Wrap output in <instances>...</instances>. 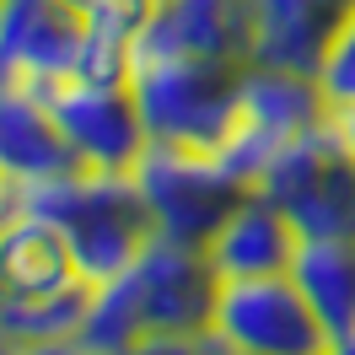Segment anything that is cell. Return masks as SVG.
<instances>
[{"mask_svg":"<svg viewBox=\"0 0 355 355\" xmlns=\"http://www.w3.org/2000/svg\"><path fill=\"white\" fill-rule=\"evenodd\" d=\"M296 248H302V232L291 226V216L269 194L248 189V200L210 237L205 259L216 264L221 280H248V275H286L296 264Z\"/></svg>","mask_w":355,"mask_h":355,"instance_id":"13","label":"cell"},{"mask_svg":"<svg viewBox=\"0 0 355 355\" xmlns=\"http://www.w3.org/2000/svg\"><path fill=\"white\" fill-rule=\"evenodd\" d=\"M135 54H205L253 65V11L248 0H156Z\"/></svg>","mask_w":355,"mask_h":355,"instance_id":"11","label":"cell"},{"mask_svg":"<svg viewBox=\"0 0 355 355\" xmlns=\"http://www.w3.org/2000/svg\"><path fill=\"white\" fill-rule=\"evenodd\" d=\"M70 11L81 17L92 38H103V44H130L140 38V27L151 22L156 0H65Z\"/></svg>","mask_w":355,"mask_h":355,"instance_id":"17","label":"cell"},{"mask_svg":"<svg viewBox=\"0 0 355 355\" xmlns=\"http://www.w3.org/2000/svg\"><path fill=\"white\" fill-rule=\"evenodd\" d=\"M0 307H6V280H0Z\"/></svg>","mask_w":355,"mask_h":355,"instance_id":"22","label":"cell"},{"mask_svg":"<svg viewBox=\"0 0 355 355\" xmlns=\"http://www.w3.org/2000/svg\"><path fill=\"white\" fill-rule=\"evenodd\" d=\"M329 113H334V103H329V92H323L318 76L280 70V65H248L237 119H232L226 140L216 146V156L253 183L291 140H302L318 124H329Z\"/></svg>","mask_w":355,"mask_h":355,"instance_id":"6","label":"cell"},{"mask_svg":"<svg viewBox=\"0 0 355 355\" xmlns=\"http://www.w3.org/2000/svg\"><path fill=\"white\" fill-rule=\"evenodd\" d=\"M248 11H253V65L318 76L345 22L355 17V0H248Z\"/></svg>","mask_w":355,"mask_h":355,"instance_id":"12","label":"cell"},{"mask_svg":"<svg viewBox=\"0 0 355 355\" xmlns=\"http://www.w3.org/2000/svg\"><path fill=\"white\" fill-rule=\"evenodd\" d=\"M221 355H237V350H221Z\"/></svg>","mask_w":355,"mask_h":355,"instance_id":"24","label":"cell"},{"mask_svg":"<svg viewBox=\"0 0 355 355\" xmlns=\"http://www.w3.org/2000/svg\"><path fill=\"white\" fill-rule=\"evenodd\" d=\"M248 60H205V54H135L130 92L146 119L151 146L216 151L237 119Z\"/></svg>","mask_w":355,"mask_h":355,"instance_id":"3","label":"cell"},{"mask_svg":"<svg viewBox=\"0 0 355 355\" xmlns=\"http://www.w3.org/2000/svg\"><path fill=\"white\" fill-rule=\"evenodd\" d=\"M291 275L307 291V302L318 307L334 350H339L355 334V237H302Z\"/></svg>","mask_w":355,"mask_h":355,"instance_id":"15","label":"cell"},{"mask_svg":"<svg viewBox=\"0 0 355 355\" xmlns=\"http://www.w3.org/2000/svg\"><path fill=\"white\" fill-rule=\"evenodd\" d=\"M318 81H323V92H329L334 108H355V17L345 22L339 44L329 49V60H323V70H318Z\"/></svg>","mask_w":355,"mask_h":355,"instance_id":"18","label":"cell"},{"mask_svg":"<svg viewBox=\"0 0 355 355\" xmlns=\"http://www.w3.org/2000/svg\"><path fill=\"white\" fill-rule=\"evenodd\" d=\"M334 130L350 140V151H355V108H334Z\"/></svg>","mask_w":355,"mask_h":355,"instance_id":"19","label":"cell"},{"mask_svg":"<svg viewBox=\"0 0 355 355\" xmlns=\"http://www.w3.org/2000/svg\"><path fill=\"white\" fill-rule=\"evenodd\" d=\"M210 334L237 355H334L329 329L291 269L221 280Z\"/></svg>","mask_w":355,"mask_h":355,"instance_id":"7","label":"cell"},{"mask_svg":"<svg viewBox=\"0 0 355 355\" xmlns=\"http://www.w3.org/2000/svg\"><path fill=\"white\" fill-rule=\"evenodd\" d=\"M334 355H339V350H334Z\"/></svg>","mask_w":355,"mask_h":355,"instance_id":"26","label":"cell"},{"mask_svg":"<svg viewBox=\"0 0 355 355\" xmlns=\"http://www.w3.org/2000/svg\"><path fill=\"white\" fill-rule=\"evenodd\" d=\"M6 200L38 210L60 237H65L76 269L92 286L113 280L140 248L156 237L151 210L140 200L135 173H103V167H76L49 183H6Z\"/></svg>","mask_w":355,"mask_h":355,"instance_id":"2","label":"cell"},{"mask_svg":"<svg viewBox=\"0 0 355 355\" xmlns=\"http://www.w3.org/2000/svg\"><path fill=\"white\" fill-rule=\"evenodd\" d=\"M87 27L65 0H6L0 6V76L54 87L87 60Z\"/></svg>","mask_w":355,"mask_h":355,"instance_id":"9","label":"cell"},{"mask_svg":"<svg viewBox=\"0 0 355 355\" xmlns=\"http://www.w3.org/2000/svg\"><path fill=\"white\" fill-rule=\"evenodd\" d=\"M92 280H76L65 291H38V296H6L0 307V334L22 350H38V345H65L81 334L92 307Z\"/></svg>","mask_w":355,"mask_h":355,"instance_id":"16","label":"cell"},{"mask_svg":"<svg viewBox=\"0 0 355 355\" xmlns=\"http://www.w3.org/2000/svg\"><path fill=\"white\" fill-rule=\"evenodd\" d=\"M135 183L151 210L156 237L183 248H210V237L253 189L216 151H189V146H151L135 162Z\"/></svg>","mask_w":355,"mask_h":355,"instance_id":"4","label":"cell"},{"mask_svg":"<svg viewBox=\"0 0 355 355\" xmlns=\"http://www.w3.org/2000/svg\"><path fill=\"white\" fill-rule=\"evenodd\" d=\"M0 6H6V0H0Z\"/></svg>","mask_w":355,"mask_h":355,"instance_id":"25","label":"cell"},{"mask_svg":"<svg viewBox=\"0 0 355 355\" xmlns=\"http://www.w3.org/2000/svg\"><path fill=\"white\" fill-rule=\"evenodd\" d=\"M339 355H355V334H350V339H345V345H339Z\"/></svg>","mask_w":355,"mask_h":355,"instance_id":"21","label":"cell"},{"mask_svg":"<svg viewBox=\"0 0 355 355\" xmlns=\"http://www.w3.org/2000/svg\"><path fill=\"white\" fill-rule=\"evenodd\" d=\"M253 189L280 205L302 237H355V151L334 130V113L329 124L291 140L253 178Z\"/></svg>","mask_w":355,"mask_h":355,"instance_id":"5","label":"cell"},{"mask_svg":"<svg viewBox=\"0 0 355 355\" xmlns=\"http://www.w3.org/2000/svg\"><path fill=\"white\" fill-rule=\"evenodd\" d=\"M0 355H22V345H11V339L0 334Z\"/></svg>","mask_w":355,"mask_h":355,"instance_id":"20","label":"cell"},{"mask_svg":"<svg viewBox=\"0 0 355 355\" xmlns=\"http://www.w3.org/2000/svg\"><path fill=\"white\" fill-rule=\"evenodd\" d=\"M0 200H6V178H0Z\"/></svg>","mask_w":355,"mask_h":355,"instance_id":"23","label":"cell"},{"mask_svg":"<svg viewBox=\"0 0 355 355\" xmlns=\"http://www.w3.org/2000/svg\"><path fill=\"white\" fill-rule=\"evenodd\" d=\"M76 167H81V156L49 108V92L0 76V178L22 189V183L65 178Z\"/></svg>","mask_w":355,"mask_h":355,"instance_id":"10","label":"cell"},{"mask_svg":"<svg viewBox=\"0 0 355 355\" xmlns=\"http://www.w3.org/2000/svg\"><path fill=\"white\" fill-rule=\"evenodd\" d=\"M49 92V108L60 119L65 140L76 146L81 167H103V173H135V162L151 151V135L146 119L135 108L130 81H87V76H70L54 81Z\"/></svg>","mask_w":355,"mask_h":355,"instance_id":"8","label":"cell"},{"mask_svg":"<svg viewBox=\"0 0 355 355\" xmlns=\"http://www.w3.org/2000/svg\"><path fill=\"white\" fill-rule=\"evenodd\" d=\"M216 296H221V275L205 259V248L151 237L113 280L92 291L76 345L113 350L151 334H205L216 318Z\"/></svg>","mask_w":355,"mask_h":355,"instance_id":"1","label":"cell"},{"mask_svg":"<svg viewBox=\"0 0 355 355\" xmlns=\"http://www.w3.org/2000/svg\"><path fill=\"white\" fill-rule=\"evenodd\" d=\"M0 280L6 296H38V291H65L87 275L76 269L65 237L38 210L0 200Z\"/></svg>","mask_w":355,"mask_h":355,"instance_id":"14","label":"cell"}]
</instances>
